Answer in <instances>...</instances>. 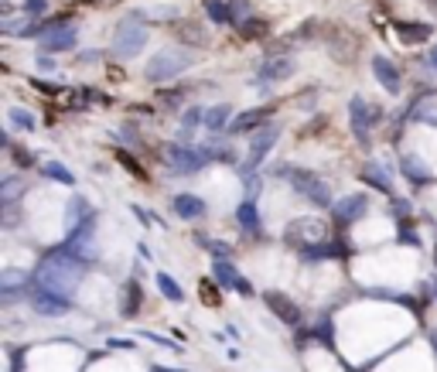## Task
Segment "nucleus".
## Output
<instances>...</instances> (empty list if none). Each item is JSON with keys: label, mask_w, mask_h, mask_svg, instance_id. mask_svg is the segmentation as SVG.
<instances>
[{"label": "nucleus", "mask_w": 437, "mask_h": 372, "mask_svg": "<svg viewBox=\"0 0 437 372\" xmlns=\"http://www.w3.org/2000/svg\"><path fill=\"white\" fill-rule=\"evenodd\" d=\"M82 266L76 256L69 253V249H62V253H55V256H48L45 263L38 266V284H41V291H55V294H69L72 297V291H76L79 277H82Z\"/></svg>", "instance_id": "1"}, {"label": "nucleus", "mask_w": 437, "mask_h": 372, "mask_svg": "<svg viewBox=\"0 0 437 372\" xmlns=\"http://www.w3.org/2000/svg\"><path fill=\"white\" fill-rule=\"evenodd\" d=\"M283 178H290V185H294V191L297 195H304L308 202H314V205H332V188H328V181L325 178H318L314 171H301V167H283L281 171Z\"/></svg>", "instance_id": "2"}, {"label": "nucleus", "mask_w": 437, "mask_h": 372, "mask_svg": "<svg viewBox=\"0 0 437 372\" xmlns=\"http://www.w3.org/2000/svg\"><path fill=\"white\" fill-rule=\"evenodd\" d=\"M164 164L171 174H195L208 164L206 151H195V147H184V144H168L164 147Z\"/></svg>", "instance_id": "3"}, {"label": "nucleus", "mask_w": 437, "mask_h": 372, "mask_svg": "<svg viewBox=\"0 0 437 372\" xmlns=\"http://www.w3.org/2000/svg\"><path fill=\"white\" fill-rule=\"evenodd\" d=\"M188 65H191V52H157L154 58L147 62V79L151 82L175 79Z\"/></svg>", "instance_id": "4"}, {"label": "nucleus", "mask_w": 437, "mask_h": 372, "mask_svg": "<svg viewBox=\"0 0 437 372\" xmlns=\"http://www.w3.org/2000/svg\"><path fill=\"white\" fill-rule=\"evenodd\" d=\"M287 242L301 246V249L318 246V242H328V226L321 219H297V222L287 226Z\"/></svg>", "instance_id": "5"}, {"label": "nucleus", "mask_w": 437, "mask_h": 372, "mask_svg": "<svg viewBox=\"0 0 437 372\" xmlns=\"http://www.w3.org/2000/svg\"><path fill=\"white\" fill-rule=\"evenodd\" d=\"M147 45V27L140 25V18H127L123 25L116 27V38H113V48L120 55H137Z\"/></svg>", "instance_id": "6"}, {"label": "nucleus", "mask_w": 437, "mask_h": 372, "mask_svg": "<svg viewBox=\"0 0 437 372\" xmlns=\"http://www.w3.org/2000/svg\"><path fill=\"white\" fill-rule=\"evenodd\" d=\"M277 137H281V130H277V127H267V123H263L260 130H253V137H250V158L243 164V174H246V171H250V174L257 171L260 164H263V158H267V151L277 144Z\"/></svg>", "instance_id": "7"}, {"label": "nucleus", "mask_w": 437, "mask_h": 372, "mask_svg": "<svg viewBox=\"0 0 437 372\" xmlns=\"http://www.w3.org/2000/svg\"><path fill=\"white\" fill-rule=\"evenodd\" d=\"M31 308L38 311V315H45V318H58V315H69L72 311V301H69V294H55V291H38L31 294Z\"/></svg>", "instance_id": "8"}, {"label": "nucleus", "mask_w": 437, "mask_h": 372, "mask_svg": "<svg viewBox=\"0 0 437 372\" xmlns=\"http://www.w3.org/2000/svg\"><path fill=\"white\" fill-rule=\"evenodd\" d=\"M263 301H267V308H270V311H274V315H277L287 328H301V324H304V318H301V308H297L287 294L267 291V294H263Z\"/></svg>", "instance_id": "9"}, {"label": "nucleus", "mask_w": 437, "mask_h": 372, "mask_svg": "<svg viewBox=\"0 0 437 372\" xmlns=\"http://www.w3.org/2000/svg\"><path fill=\"white\" fill-rule=\"evenodd\" d=\"M349 116H352V130H356V137H359V140H369L372 123H376L383 113H379V106H369L365 99H359V96H356V99L349 103Z\"/></svg>", "instance_id": "10"}, {"label": "nucleus", "mask_w": 437, "mask_h": 372, "mask_svg": "<svg viewBox=\"0 0 437 372\" xmlns=\"http://www.w3.org/2000/svg\"><path fill=\"white\" fill-rule=\"evenodd\" d=\"M372 76L379 79V85H383L389 96H400V89H403V82H400V69H396L389 58H383V55L372 58Z\"/></svg>", "instance_id": "11"}, {"label": "nucleus", "mask_w": 437, "mask_h": 372, "mask_svg": "<svg viewBox=\"0 0 437 372\" xmlns=\"http://www.w3.org/2000/svg\"><path fill=\"white\" fill-rule=\"evenodd\" d=\"M290 72H294V62H290L287 55H270V58L263 62V69H260V85L281 82V79H287Z\"/></svg>", "instance_id": "12"}, {"label": "nucleus", "mask_w": 437, "mask_h": 372, "mask_svg": "<svg viewBox=\"0 0 437 372\" xmlns=\"http://www.w3.org/2000/svg\"><path fill=\"white\" fill-rule=\"evenodd\" d=\"M45 52H69V48H76V27L72 25H55L48 27V34H45Z\"/></svg>", "instance_id": "13"}, {"label": "nucleus", "mask_w": 437, "mask_h": 372, "mask_svg": "<svg viewBox=\"0 0 437 372\" xmlns=\"http://www.w3.org/2000/svg\"><path fill=\"white\" fill-rule=\"evenodd\" d=\"M0 31L4 34H38V27L31 21V14H11V7H4V18H0Z\"/></svg>", "instance_id": "14"}, {"label": "nucleus", "mask_w": 437, "mask_h": 372, "mask_svg": "<svg viewBox=\"0 0 437 372\" xmlns=\"http://www.w3.org/2000/svg\"><path fill=\"white\" fill-rule=\"evenodd\" d=\"M365 205H369L365 195H349V198L335 202V219H338V222H356V219L365 212Z\"/></svg>", "instance_id": "15"}, {"label": "nucleus", "mask_w": 437, "mask_h": 372, "mask_svg": "<svg viewBox=\"0 0 437 372\" xmlns=\"http://www.w3.org/2000/svg\"><path fill=\"white\" fill-rule=\"evenodd\" d=\"M175 212L181 219H202L206 215V202L199 195H175Z\"/></svg>", "instance_id": "16"}, {"label": "nucleus", "mask_w": 437, "mask_h": 372, "mask_svg": "<svg viewBox=\"0 0 437 372\" xmlns=\"http://www.w3.org/2000/svg\"><path fill=\"white\" fill-rule=\"evenodd\" d=\"M267 113H270V109H253V113H243L239 120H232L229 133H232V137H239V133H253V130H260V123L267 120Z\"/></svg>", "instance_id": "17"}, {"label": "nucleus", "mask_w": 437, "mask_h": 372, "mask_svg": "<svg viewBox=\"0 0 437 372\" xmlns=\"http://www.w3.org/2000/svg\"><path fill=\"white\" fill-rule=\"evenodd\" d=\"M236 219H239V226H243L246 233H253V236L260 233V215H257V202H253V198H246V202L236 209Z\"/></svg>", "instance_id": "18"}, {"label": "nucleus", "mask_w": 437, "mask_h": 372, "mask_svg": "<svg viewBox=\"0 0 437 372\" xmlns=\"http://www.w3.org/2000/svg\"><path fill=\"white\" fill-rule=\"evenodd\" d=\"M175 31H178V38L184 41V45H195V48H202V45L208 41V34L199 25H195V21H178V27H175Z\"/></svg>", "instance_id": "19"}, {"label": "nucleus", "mask_w": 437, "mask_h": 372, "mask_svg": "<svg viewBox=\"0 0 437 372\" xmlns=\"http://www.w3.org/2000/svg\"><path fill=\"white\" fill-rule=\"evenodd\" d=\"M93 219V209H89V202L86 198H72V205H69V233L79 229L82 222H89Z\"/></svg>", "instance_id": "20"}, {"label": "nucleus", "mask_w": 437, "mask_h": 372, "mask_svg": "<svg viewBox=\"0 0 437 372\" xmlns=\"http://www.w3.org/2000/svg\"><path fill=\"white\" fill-rule=\"evenodd\" d=\"M229 116H232V106H212L206 113L208 133H222V130H226V123H229Z\"/></svg>", "instance_id": "21"}, {"label": "nucleus", "mask_w": 437, "mask_h": 372, "mask_svg": "<svg viewBox=\"0 0 437 372\" xmlns=\"http://www.w3.org/2000/svg\"><path fill=\"white\" fill-rule=\"evenodd\" d=\"M21 191H25L21 178H18V174H7V178L0 181V205H11V202H18V198H21Z\"/></svg>", "instance_id": "22"}, {"label": "nucleus", "mask_w": 437, "mask_h": 372, "mask_svg": "<svg viewBox=\"0 0 437 372\" xmlns=\"http://www.w3.org/2000/svg\"><path fill=\"white\" fill-rule=\"evenodd\" d=\"M206 14L215 25H232V4L226 0H206Z\"/></svg>", "instance_id": "23"}, {"label": "nucleus", "mask_w": 437, "mask_h": 372, "mask_svg": "<svg viewBox=\"0 0 437 372\" xmlns=\"http://www.w3.org/2000/svg\"><path fill=\"white\" fill-rule=\"evenodd\" d=\"M396 34H400L407 45H417V41H427V38H431V25H396Z\"/></svg>", "instance_id": "24"}, {"label": "nucleus", "mask_w": 437, "mask_h": 372, "mask_svg": "<svg viewBox=\"0 0 437 372\" xmlns=\"http://www.w3.org/2000/svg\"><path fill=\"white\" fill-rule=\"evenodd\" d=\"M212 273H215L219 287H236V284H239V273H236V266H232L229 260H215Z\"/></svg>", "instance_id": "25"}, {"label": "nucleus", "mask_w": 437, "mask_h": 372, "mask_svg": "<svg viewBox=\"0 0 437 372\" xmlns=\"http://www.w3.org/2000/svg\"><path fill=\"white\" fill-rule=\"evenodd\" d=\"M199 123H206V113L195 106L184 113V120H181V140H191V133L199 130Z\"/></svg>", "instance_id": "26"}, {"label": "nucleus", "mask_w": 437, "mask_h": 372, "mask_svg": "<svg viewBox=\"0 0 437 372\" xmlns=\"http://www.w3.org/2000/svg\"><path fill=\"white\" fill-rule=\"evenodd\" d=\"M157 287H161V294H164L168 301H175V304L184 301V294H181V287L175 284V277H168V273H157Z\"/></svg>", "instance_id": "27"}, {"label": "nucleus", "mask_w": 437, "mask_h": 372, "mask_svg": "<svg viewBox=\"0 0 437 372\" xmlns=\"http://www.w3.org/2000/svg\"><path fill=\"white\" fill-rule=\"evenodd\" d=\"M7 120H11L18 130H25V133L34 130V116H31V113H25V109H18V106L7 109Z\"/></svg>", "instance_id": "28"}, {"label": "nucleus", "mask_w": 437, "mask_h": 372, "mask_svg": "<svg viewBox=\"0 0 437 372\" xmlns=\"http://www.w3.org/2000/svg\"><path fill=\"white\" fill-rule=\"evenodd\" d=\"M45 174H48V178H55V181H62V185H76L72 171H69L65 164H58V160H48V164H45Z\"/></svg>", "instance_id": "29"}, {"label": "nucleus", "mask_w": 437, "mask_h": 372, "mask_svg": "<svg viewBox=\"0 0 437 372\" xmlns=\"http://www.w3.org/2000/svg\"><path fill=\"white\" fill-rule=\"evenodd\" d=\"M123 297H127V301H123V308H120V311H123V318H133V311L140 308V287H137V284H127Z\"/></svg>", "instance_id": "30"}, {"label": "nucleus", "mask_w": 437, "mask_h": 372, "mask_svg": "<svg viewBox=\"0 0 437 372\" xmlns=\"http://www.w3.org/2000/svg\"><path fill=\"white\" fill-rule=\"evenodd\" d=\"M301 256H304V260H321V256H338V246H332V242H318V246H308V249H301Z\"/></svg>", "instance_id": "31"}, {"label": "nucleus", "mask_w": 437, "mask_h": 372, "mask_svg": "<svg viewBox=\"0 0 437 372\" xmlns=\"http://www.w3.org/2000/svg\"><path fill=\"white\" fill-rule=\"evenodd\" d=\"M362 174H365V181H372V185H376V188H383V191H389V188H393V181H389V174H386V171H379L376 164H369V167H365Z\"/></svg>", "instance_id": "32"}, {"label": "nucleus", "mask_w": 437, "mask_h": 372, "mask_svg": "<svg viewBox=\"0 0 437 372\" xmlns=\"http://www.w3.org/2000/svg\"><path fill=\"white\" fill-rule=\"evenodd\" d=\"M403 174L410 178V181H427L431 174H427V167H420L413 158H403Z\"/></svg>", "instance_id": "33"}, {"label": "nucleus", "mask_w": 437, "mask_h": 372, "mask_svg": "<svg viewBox=\"0 0 437 372\" xmlns=\"http://www.w3.org/2000/svg\"><path fill=\"white\" fill-rule=\"evenodd\" d=\"M236 27H239V34H243V38H257V34L267 31L263 21H257V18H250V21H243V25H236Z\"/></svg>", "instance_id": "34"}, {"label": "nucleus", "mask_w": 437, "mask_h": 372, "mask_svg": "<svg viewBox=\"0 0 437 372\" xmlns=\"http://www.w3.org/2000/svg\"><path fill=\"white\" fill-rule=\"evenodd\" d=\"M4 229H14L18 222H21V212H18V202H11V205H4Z\"/></svg>", "instance_id": "35"}, {"label": "nucleus", "mask_w": 437, "mask_h": 372, "mask_svg": "<svg viewBox=\"0 0 437 372\" xmlns=\"http://www.w3.org/2000/svg\"><path fill=\"white\" fill-rule=\"evenodd\" d=\"M25 11L27 14H41V11H45V0H25Z\"/></svg>", "instance_id": "36"}, {"label": "nucleus", "mask_w": 437, "mask_h": 372, "mask_svg": "<svg viewBox=\"0 0 437 372\" xmlns=\"http://www.w3.org/2000/svg\"><path fill=\"white\" fill-rule=\"evenodd\" d=\"M161 103H168L175 109V103H181V92H161Z\"/></svg>", "instance_id": "37"}, {"label": "nucleus", "mask_w": 437, "mask_h": 372, "mask_svg": "<svg viewBox=\"0 0 437 372\" xmlns=\"http://www.w3.org/2000/svg\"><path fill=\"white\" fill-rule=\"evenodd\" d=\"M236 291L243 294V297H253V284H250V280H243V277H239V284H236Z\"/></svg>", "instance_id": "38"}, {"label": "nucleus", "mask_w": 437, "mask_h": 372, "mask_svg": "<svg viewBox=\"0 0 437 372\" xmlns=\"http://www.w3.org/2000/svg\"><path fill=\"white\" fill-rule=\"evenodd\" d=\"M109 348H133V342H127V338H109Z\"/></svg>", "instance_id": "39"}, {"label": "nucleus", "mask_w": 437, "mask_h": 372, "mask_svg": "<svg viewBox=\"0 0 437 372\" xmlns=\"http://www.w3.org/2000/svg\"><path fill=\"white\" fill-rule=\"evenodd\" d=\"M38 65H41L45 72H52V69H55V62H52V58H48V55H41V58H38Z\"/></svg>", "instance_id": "40"}, {"label": "nucleus", "mask_w": 437, "mask_h": 372, "mask_svg": "<svg viewBox=\"0 0 437 372\" xmlns=\"http://www.w3.org/2000/svg\"><path fill=\"white\" fill-rule=\"evenodd\" d=\"M427 62H431V65L437 69V48H431V52H427Z\"/></svg>", "instance_id": "41"}, {"label": "nucleus", "mask_w": 437, "mask_h": 372, "mask_svg": "<svg viewBox=\"0 0 437 372\" xmlns=\"http://www.w3.org/2000/svg\"><path fill=\"white\" fill-rule=\"evenodd\" d=\"M154 372H178V369H161V366H157V369Z\"/></svg>", "instance_id": "42"}, {"label": "nucleus", "mask_w": 437, "mask_h": 372, "mask_svg": "<svg viewBox=\"0 0 437 372\" xmlns=\"http://www.w3.org/2000/svg\"><path fill=\"white\" fill-rule=\"evenodd\" d=\"M434 7H437V0H434Z\"/></svg>", "instance_id": "43"}]
</instances>
